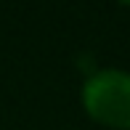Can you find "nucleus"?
<instances>
[{
  "instance_id": "nucleus-1",
  "label": "nucleus",
  "mask_w": 130,
  "mask_h": 130,
  "mask_svg": "<svg viewBox=\"0 0 130 130\" xmlns=\"http://www.w3.org/2000/svg\"><path fill=\"white\" fill-rule=\"evenodd\" d=\"M82 106L101 125L130 130V72H93L82 85Z\"/></svg>"
}]
</instances>
